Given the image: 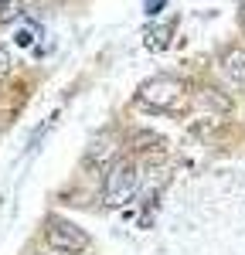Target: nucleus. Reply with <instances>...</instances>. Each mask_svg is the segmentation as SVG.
Listing matches in <instances>:
<instances>
[{
  "label": "nucleus",
  "instance_id": "9b49d317",
  "mask_svg": "<svg viewBox=\"0 0 245 255\" xmlns=\"http://www.w3.org/2000/svg\"><path fill=\"white\" fill-rule=\"evenodd\" d=\"M7 68H10V51H7V48L0 44V75H3Z\"/></svg>",
  "mask_w": 245,
  "mask_h": 255
},
{
  "label": "nucleus",
  "instance_id": "0eeeda50",
  "mask_svg": "<svg viewBox=\"0 0 245 255\" xmlns=\"http://www.w3.org/2000/svg\"><path fill=\"white\" fill-rule=\"evenodd\" d=\"M17 14H24V0H3V7H0V20L10 24Z\"/></svg>",
  "mask_w": 245,
  "mask_h": 255
},
{
  "label": "nucleus",
  "instance_id": "423d86ee",
  "mask_svg": "<svg viewBox=\"0 0 245 255\" xmlns=\"http://www.w3.org/2000/svg\"><path fill=\"white\" fill-rule=\"evenodd\" d=\"M170 44V24H160V27H150L146 31V48L150 51H163Z\"/></svg>",
  "mask_w": 245,
  "mask_h": 255
},
{
  "label": "nucleus",
  "instance_id": "f03ea898",
  "mask_svg": "<svg viewBox=\"0 0 245 255\" xmlns=\"http://www.w3.org/2000/svg\"><path fill=\"white\" fill-rule=\"evenodd\" d=\"M181 99H184V82L174 79V75H153L140 85V102L150 109H160V113L177 109Z\"/></svg>",
  "mask_w": 245,
  "mask_h": 255
},
{
  "label": "nucleus",
  "instance_id": "39448f33",
  "mask_svg": "<svg viewBox=\"0 0 245 255\" xmlns=\"http://www.w3.org/2000/svg\"><path fill=\"white\" fill-rule=\"evenodd\" d=\"M113 153H116V133H102L89 146V163H106Z\"/></svg>",
  "mask_w": 245,
  "mask_h": 255
},
{
  "label": "nucleus",
  "instance_id": "9d476101",
  "mask_svg": "<svg viewBox=\"0 0 245 255\" xmlns=\"http://www.w3.org/2000/svg\"><path fill=\"white\" fill-rule=\"evenodd\" d=\"M163 7H167V0H146V7H143V10H146L150 17H157V14H160Z\"/></svg>",
  "mask_w": 245,
  "mask_h": 255
},
{
  "label": "nucleus",
  "instance_id": "20e7f679",
  "mask_svg": "<svg viewBox=\"0 0 245 255\" xmlns=\"http://www.w3.org/2000/svg\"><path fill=\"white\" fill-rule=\"evenodd\" d=\"M222 68L232 82L245 85V48H228L222 55Z\"/></svg>",
  "mask_w": 245,
  "mask_h": 255
},
{
  "label": "nucleus",
  "instance_id": "6e6552de",
  "mask_svg": "<svg viewBox=\"0 0 245 255\" xmlns=\"http://www.w3.org/2000/svg\"><path fill=\"white\" fill-rule=\"evenodd\" d=\"M201 99H204V102H211V106H215V109H218V113H228V109H232V99L218 96V92H215V89H204V92H201Z\"/></svg>",
  "mask_w": 245,
  "mask_h": 255
},
{
  "label": "nucleus",
  "instance_id": "f8f14e48",
  "mask_svg": "<svg viewBox=\"0 0 245 255\" xmlns=\"http://www.w3.org/2000/svg\"><path fill=\"white\" fill-rule=\"evenodd\" d=\"M239 17H242V24H245V3H242V14H239Z\"/></svg>",
  "mask_w": 245,
  "mask_h": 255
},
{
  "label": "nucleus",
  "instance_id": "ddd939ff",
  "mask_svg": "<svg viewBox=\"0 0 245 255\" xmlns=\"http://www.w3.org/2000/svg\"><path fill=\"white\" fill-rule=\"evenodd\" d=\"M0 7H3V0H0Z\"/></svg>",
  "mask_w": 245,
  "mask_h": 255
},
{
  "label": "nucleus",
  "instance_id": "1a4fd4ad",
  "mask_svg": "<svg viewBox=\"0 0 245 255\" xmlns=\"http://www.w3.org/2000/svg\"><path fill=\"white\" fill-rule=\"evenodd\" d=\"M34 34H38V24H31V27H20L17 34H14V44H20V48H31V44H34Z\"/></svg>",
  "mask_w": 245,
  "mask_h": 255
},
{
  "label": "nucleus",
  "instance_id": "f257e3e1",
  "mask_svg": "<svg viewBox=\"0 0 245 255\" xmlns=\"http://www.w3.org/2000/svg\"><path fill=\"white\" fill-rule=\"evenodd\" d=\"M136 187H140L136 160L122 157V160H116V163H109V170H106V180H102V201H106L109 208H122V204L133 201Z\"/></svg>",
  "mask_w": 245,
  "mask_h": 255
},
{
  "label": "nucleus",
  "instance_id": "7ed1b4c3",
  "mask_svg": "<svg viewBox=\"0 0 245 255\" xmlns=\"http://www.w3.org/2000/svg\"><path fill=\"white\" fill-rule=\"evenodd\" d=\"M44 235H48V245L61 255H82L89 252V235L82 232L75 221H65V218H48V228H44Z\"/></svg>",
  "mask_w": 245,
  "mask_h": 255
}]
</instances>
